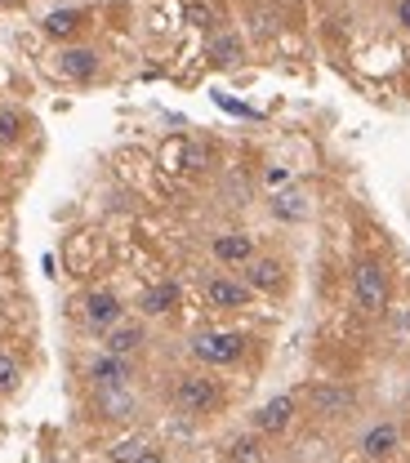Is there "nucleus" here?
<instances>
[{"label": "nucleus", "instance_id": "1", "mask_svg": "<svg viewBox=\"0 0 410 463\" xmlns=\"http://www.w3.org/2000/svg\"><path fill=\"white\" fill-rule=\"evenodd\" d=\"M388 299H393V285H388V272H384V263H375V258H362V263L353 267V303H357L362 312L379 317V312L388 308Z\"/></svg>", "mask_w": 410, "mask_h": 463}, {"label": "nucleus", "instance_id": "2", "mask_svg": "<svg viewBox=\"0 0 410 463\" xmlns=\"http://www.w3.org/2000/svg\"><path fill=\"white\" fill-rule=\"evenodd\" d=\"M174 406L183 415H214L223 406V388L210 374H183L174 388Z\"/></svg>", "mask_w": 410, "mask_h": 463}, {"label": "nucleus", "instance_id": "3", "mask_svg": "<svg viewBox=\"0 0 410 463\" xmlns=\"http://www.w3.org/2000/svg\"><path fill=\"white\" fill-rule=\"evenodd\" d=\"M192 352L205 365H232L246 352V335H237V330H205V335L192 339Z\"/></svg>", "mask_w": 410, "mask_h": 463}, {"label": "nucleus", "instance_id": "4", "mask_svg": "<svg viewBox=\"0 0 410 463\" xmlns=\"http://www.w3.org/2000/svg\"><path fill=\"white\" fill-rule=\"evenodd\" d=\"M205 303L210 308H223V312H237L250 303V285L237 281V276H210L205 281Z\"/></svg>", "mask_w": 410, "mask_h": 463}, {"label": "nucleus", "instance_id": "5", "mask_svg": "<svg viewBox=\"0 0 410 463\" xmlns=\"http://www.w3.org/2000/svg\"><path fill=\"white\" fill-rule=\"evenodd\" d=\"M290 419H294V397H273V401H264L259 410H255V432L259 437H276V432H285L290 428Z\"/></svg>", "mask_w": 410, "mask_h": 463}, {"label": "nucleus", "instance_id": "6", "mask_svg": "<svg viewBox=\"0 0 410 463\" xmlns=\"http://www.w3.org/2000/svg\"><path fill=\"white\" fill-rule=\"evenodd\" d=\"M397 446H402V428H397V424H375V428L362 437V455H366L371 463L393 459Z\"/></svg>", "mask_w": 410, "mask_h": 463}, {"label": "nucleus", "instance_id": "7", "mask_svg": "<svg viewBox=\"0 0 410 463\" xmlns=\"http://www.w3.org/2000/svg\"><path fill=\"white\" fill-rule=\"evenodd\" d=\"M85 321H90V326H99V330L121 326V299H117L112 290H94V294L85 299Z\"/></svg>", "mask_w": 410, "mask_h": 463}, {"label": "nucleus", "instance_id": "8", "mask_svg": "<svg viewBox=\"0 0 410 463\" xmlns=\"http://www.w3.org/2000/svg\"><path fill=\"white\" fill-rule=\"evenodd\" d=\"M90 383L103 392V388H130V361L126 356H99L94 365H90Z\"/></svg>", "mask_w": 410, "mask_h": 463}, {"label": "nucleus", "instance_id": "9", "mask_svg": "<svg viewBox=\"0 0 410 463\" xmlns=\"http://www.w3.org/2000/svg\"><path fill=\"white\" fill-rule=\"evenodd\" d=\"M241 281L250 285V290H281L285 285V267H281V258H250L246 263V272H241Z\"/></svg>", "mask_w": 410, "mask_h": 463}, {"label": "nucleus", "instance_id": "10", "mask_svg": "<svg viewBox=\"0 0 410 463\" xmlns=\"http://www.w3.org/2000/svg\"><path fill=\"white\" fill-rule=\"evenodd\" d=\"M214 258L228 263V267H237V263L246 267L255 258V240L246 232H223V236H214Z\"/></svg>", "mask_w": 410, "mask_h": 463}, {"label": "nucleus", "instance_id": "11", "mask_svg": "<svg viewBox=\"0 0 410 463\" xmlns=\"http://www.w3.org/2000/svg\"><path fill=\"white\" fill-rule=\"evenodd\" d=\"M58 67H63L67 81H94V72H99V54L85 49V45H67L63 58H58Z\"/></svg>", "mask_w": 410, "mask_h": 463}, {"label": "nucleus", "instance_id": "12", "mask_svg": "<svg viewBox=\"0 0 410 463\" xmlns=\"http://www.w3.org/2000/svg\"><path fill=\"white\" fill-rule=\"evenodd\" d=\"M312 406H317L321 415H348V410L357 406V392L344 388V383H321V388L312 392Z\"/></svg>", "mask_w": 410, "mask_h": 463}, {"label": "nucleus", "instance_id": "13", "mask_svg": "<svg viewBox=\"0 0 410 463\" xmlns=\"http://www.w3.org/2000/svg\"><path fill=\"white\" fill-rule=\"evenodd\" d=\"M223 463H268L264 437H259V432H241V437H232L228 450H223Z\"/></svg>", "mask_w": 410, "mask_h": 463}, {"label": "nucleus", "instance_id": "14", "mask_svg": "<svg viewBox=\"0 0 410 463\" xmlns=\"http://www.w3.org/2000/svg\"><path fill=\"white\" fill-rule=\"evenodd\" d=\"M40 27H45V36H49V40H72V36L85 27V13H81V9H54Z\"/></svg>", "mask_w": 410, "mask_h": 463}, {"label": "nucleus", "instance_id": "15", "mask_svg": "<svg viewBox=\"0 0 410 463\" xmlns=\"http://www.w3.org/2000/svg\"><path fill=\"white\" fill-rule=\"evenodd\" d=\"M174 303H179V285H174V281H161V285L143 290V299H138V308H143L147 317H165Z\"/></svg>", "mask_w": 410, "mask_h": 463}, {"label": "nucleus", "instance_id": "16", "mask_svg": "<svg viewBox=\"0 0 410 463\" xmlns=\"http://www.w3.org/2000/svg\"><path fill=\"white\" fill-rule=\"evenodd\" d=\"M143 339H147L143 326H112V330H108V352H112V356H130V352L143 347Z\"/></svg>", "mask_w": 410, "mask_h": 463}, {"label": "nucleus", "instance_id": "17", "mask_svg": "<svg viewBox=\"0 0 410 463\" xmlns=\"http://www.w3.org/2000/svg\"><path fill=\"white\" fill-rule=\"evenodd\" d=\"M237 58H241V40H237L232 31H219V36L210 40V63L228 67V63H237Z\"/></svg>", "mask_w": 410, "mask_h": 463}, {"label": "nucleus", "instance_id": "18", "mask_svg": "<svg viewBox=\"0 0 410 463\" xmlns=\"http://www.w3.org/2000/svg\"><path fill=\"white\" fill-rule=\"evenodd\" d=\"M99 401H103V415H112V419H126V415L135 410L130 388H103V392H99Z\"/></svg>", "mask_w": 410, "mask_h": 463}, {"label": "nucleus", "instance_id": "19", "mask_svg": "<svg viewBox=\"0 0 410 463\" xmlns=\"http://www.w3.org/2000/svg\"><path fill=\"white\" fill-rule=\"evenodd\" d=\"M18 138H22V112L4 108V112H0V147H4V143H18Z\"/></svg>", "mask_w": 410, "mask_h": 463}, {"label": "nucleus", "instance_id": "20", "mask_svg": "<svg viewBox=\"0 0 410 463\" xmlns=\"http://www.w3.org/2000/svg\"><path fill=\"white\" fill-rule=\"evenodd\" d=\"M18 383H22V370H18V361H13L9 352H0V397H4V392H13Z\"/></svg>", "mask_w": 410, "mask_h": 463}, {"label": "nucleus", "instance_id": "21", "mask_svg": "<svg viewBox=\"0 0 410 463\" xmlns=\"http://www.w3.org/2000/svg\"><path fill=\"white\" fill-rule=\"evenodd\" d=\"M188 18H192L196 27H214V18H219V13H214L210 4H201V0H192V4H188Z\"/></svg>", "mask_w": 410, "mask_h": 463}, {"label": "nucleus", "instance_id": "22", "mask_svg": "<svg viewBox=\"0 0 410 463\" xmlns=\"http://www.w3.org/2000/svg\"><path fill=\"white\" fill-rule=\"evenodd\" d=\"M397 22H402V27H410V0H402V4H397Z\"/></svg>", "mask_w": 410, "mask_h": 463}, {"label": "nucleus", "instance_id": "23", "mask_svg": "<svg viewBox=\"0 0 410 463\" xmlns=\"http://www.w3.org/2000/svg\"><path fill=\"white\" fill-rule=\"evenodd\" d=\"M135 463H165V459H161V455H156V450H143V455H138Z\"/></svg>", "mask_w": 410, "mask_h": 463}, {"label": "nucleus", "instance_id": "24", "mask_svg": "<svg viewBox=\"0 0 410 463\" xmlns=\"http://www.w3.org/2000/svg\"><path fill=\"white\" fill-rule=\"evenodd\" d=\"M0 4H18V0H0Z\"/></svg>", "mask_w": 410, "mask_h": 463}]
</instances>
